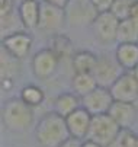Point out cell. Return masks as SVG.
Listing matches in <instances>:
<instances>
[{
  "label": "cell",
  "instance_id": "obj_1",
  "mask_svg": "<svg viewBox=\"0 0 138 147\" xmlns=\"http://www.w3.org/2000/svg\"><path fill=\"white\" fill-rule=\"evenodd\" d=\"M35 137L41 147H60L71 136L67 128L66 118L52 111L39 119L35 127Z\"/></svg>",
  "mask_w": 138,
  "mask_h": 147
},
{
  "label": "cell",
  "instance_id": "obj_2",
  "mask_svg": "<svg viewBox=\"0 0 138 147\" xmlns=\"http://www.w3.org/2000/svg\"><path fill=\"white\" fill-rule=\"evenodd\" d=\"M33 121V111L21 98H10L3 103L2 122L5 128L13 133H25Z\"/></svg>",
  "mask_w": 138,
  "mask_h": 147
},
{
  "label": "cell",
  "instance_id": "obj_3",
  "mask_svg": "<svg viewBox=\"0 0 138 147\" xmlns=\"http://www.w3.org/2000/svg\"><path fill=\"white\" fill-rule=\"evenodd\" d=\"M119 131H121V127L113 121V118L109 114L94 115L92 117L90 128H89L86 140L94 141L97 144H100L102 147H108L116 138Z\"/></svg>",
  "mask_w": 138,
  "mask_h": 147
},
{
  "label": "cell",
  "instance_id": "obj_4",
  "mask_svg": "<svg viewBox=\"0 0 138 147\" xmlns=\"http://www.w3.org/2000/svg\"><path fill=\"white\" fill-rule=\"evenodd\" d=\"M124 71L125 70L119 66L115 55L112 57L109 54H102V55H97V63L92 74L97 83V86L111 89L112 85L122 76Z\"/></svg>",
  "mask_w": 138,
  "mask_h": 147
},
{
  "label": "cell",
  "instance_id": "obj_5",
  "mask_svg": "<svg viewBox=\"0 0 138 147\" xmlns=\"http://www.w3.org/2000/svg\"><path fill=\"white\" fill-rule=\"evenodd\" d=\"M67 22V13L66 9L50 5L47 2L41 3V15H39V24L38 28L48 34H60Z\"/></svg>",
  "mask_w": 138,
  "mask_h": 147
},
{
  "label": "cell",
  "instance_id": "obj_6",
  "mask_svg": "<svg viewBox=\"0 0 138 147\" xmlns=\"http://www.w3.org/2000/svg\"><path fill=\"white\" fill-rule=\"evenodd\" d=\"M67 24L71 26H84L93 24L99 15L90 0H71L66 7Z\"/></svg>",
  "mask_w": 138,
  "mask_h": 147
},
{
  "label": "cell",
  "instance_id": "obj_7",
  "mask_svg": "<svg viewBox=\"0 0 138 147\" xmlns=\"http://www.w3.org/2000/svg\"><path fill=\"white\" fill-rule=\"evenodd\" d=\"M113 102L115 100L112 98L111 89L97 86L94 90L82 98V108H84L92 117H94L108 114Z\"/></svg>",
  "mask_w": 138,
  "mask_h": 147
},
{
  "label": "cell",
  "instance_id": "obj_8",
  "mask_svg": "<svg viewBox=\"0 0 138 147\" xmlns=\"http://www.w3.org/2000/svg\"><path fill=\"white\" fill-rule=\"evenodd\" d=\"M119 22L112 12H103L96 16L94 22L92 24L93 34L96 39L102 44H111L116 41L118 36V28H119Z\"/></svg>",
  "mask_w": 138,
  "mask_h": 147
},
{
  "label": "cell",
  "instance_id": "obj_9",
  "mask_svg": "<svg viewBox=\"0 0 138 147\" xmlns=\"http://www.w3.org/2000/svg\"><path fill=\"white\" fill-rule=\"evenodd\" d=\"M111 93L116 102L135 103L138 100V79L132 71H124L122 76L112 85Z\"/></svg>",
  "mask_w": 138,
  "mask_h": 147
},
{
  "label": "cell",
  "instance_id": "obj_10",
  "mask_svg": "<svg viewBox=\"0 0 138 147\" xmlns=\"http://www.w3.org/2000/svg\"><path fill=\"white\" fill-rule=\"evenodd\" d=\"M58 61H60L58 57L50 48H44L35 53L31 61V67H32L33 74L38 79L45 80V79H50L55 73Z\"/></svg>",
  "mask_w": 138,
  "mask_h": 147
},
{
  "label": "cell",
  "instance_id": "obj_11",
  "mask_svg": "<svg viewBox=\"0 0 138 147\" xmlns=\"http://www.w3.org/2000/svg\"><path fill=\"white\" fill-rule=\"evenodd\" d=\"M32 44H33L32 35L25 32V31L15 32L12 35H7V36L2 38V47L19 60L25 58L29 54V51L32 48Z\"/></svg>",
  "mask_w": 138,
  "mask_h": 147
},
{
  "label": "cell",
  "instance_id": "obj_12",
  "mask_svg": "<svg viewBox=\"0 0 138 147\" xmlns=\"http://www.w3.org/2000/svg\"><path fill=\"white\" fill-rule=\"evenodd\" d=\"M113 121L119 125L121 130H131L132 125L137 121V115H138V109L135 107V103H129V102H113L112 107L108 112Z\"/></svg>",
  "mask_w": 138,
  "mask_h": 147
},
{
  "label": "cell",
  "instance_id": "obj_13",
  "mask_svg": "<svg viewBox=\"0 0 138 147\" xmlns=\"http://www.w3.org/2000/svg\"><path fill=\"white\" fill-rule=\"evenodd\" d=\"M66 122L71 137L78 140H86L90 128V122H92V115L84 108L80 107L77 111H74L66 118Z\"/></svg>",
  "mask_w": 138,
  "mask_h": 147
},
{
  "label": "cell",
  "instance_id": "obj_14",
  "mask_svg": "<svg viewBox=\"0 0 138 147\" xmlns=\"http://www.w3.org/2000/svg\"><path fill=\"white\" fill-rule=\"evenodd\" d=\"M115 58L125 71H132L138 66V42L118 44Z\"/></svg>",
  "mask_w": 138,
  "mask_h": 147
},
{
  "label": "cell",
  "instance_id": "obj_15",
  "mask_svg": "<svg viewBox=\"0 0 138 147\" xmlns=\"http://www.w3.org/2000/svg\"><path fill=\"white\" fill-rule=\"evenodd\" d=\"M17 13L25 29L38 28L39 15H41V3L38 0H21L17 6Z\"/></svg>",
  "mask_w": 138,
  "mask_h": 147
},
{
  "label": "cell",
  "instance_id": "obj_16",
  "mask_svg": "<svg viewBox=\"0 0 138 147\" xmlns=\"http://www.w3.org/2000/svg\"><path fill=\"white\" fill-rule=\"evenodd\" d=\"M52 107H54V112L67 118L70 114H73L82 107V98L77 96L74 92H64L54 99Z\"/></svg>",
  "mask_w": 138,
  "mask_h": 147
},
{
  "label": "cell",
  "instance_id": "obj_17",
  "mask_svg": "<svg viewBox=\"0 0 138 147\" xmlns=\"http://www.w3.org/2000/svg\"><path fill=\"white\" fill-rule=\"evenodd\" d=\"M97 63V55L92 51H77L71 58L74 74H92Z\"/></svg>",
  "mask_w": 138,
  "mask_h": 147
},
{
  "label": "cell",
  "instance_id": "obj_18",
  "mask_svg": "<svg viewBox=\"0 0 138 147\" xmlns=\"http://www.w3.org/2000/svg\"><path fill=\"white\" fill-rule=\"evenodd\" d=\"M50 50L58 57V60L61 58H73L76 54L73 50V42L67 35L63 34H55L51 41H50Z\"/></svg>",
  "mask_w": 138,
  "mask_h": 147
},
{
  "label": "cell",
  "instance_id": "obj_19",
  "mask_svg": "<svg viewBox=\"0 0 138 147\" xmlns=\"http://www.w3.org/2000/svg\"><path fill=\"white\" fill-rule=\"evenodd\" d=\"M118 44L124 42H138V22L131 18L124 19L119 22L118 28V36H116Z\"/></svg>",
  "mask_w": 138,
  "mask_h": 147
},
{
  "label": "cell",
  "instance_id": "obj_20",
  "mask_svg": "<svg viewBox=\"0 0 138 147\" xmlns=\"http://www.w3.org/2000/svg\"><path fill=\"white\" fill-rule=\"evenodd\" d=\"M97 88V83L93 74H74L71 79V89L77 96H86Z\"/></svg>",
  "mask_w": 138,
  "mask_h": 147
},
{
  "label": "cell",
  "instance_id": "obj_21",
  "mask_svg": "<svg viewBox=\"0 0 138 147\" xmlns=\"http://www.w3.org/2000/svg\"><path fill=\"white\" fill-rule=\"evenodd\" d=\"M0 71H2V79H12L19 73L21 70V63L19 58H16L15 55H12L7 50H5L2 47V55H0Z\"/></svg>",
  "mask_w": 138,
  "mask_h": 147
},
{
  "label": "cell",
  "instance_id": "obj_22",
  "mask_svg": "<svg viewBox=\"0 0 138 147\" xmlns=\"http://www.w3.org/2000/svg\"><path fill=\"white\" fill-rule=\"evenodd\" d=\"M0 25H2V38L25 29L22 20H21V16L17 13V9H15L12 13H9L6 16L0 18Z\"/></svg>",
  "mask_w": 138,
  "mask_h": 147
},
{
  "label": "cell",
  "instance_id": "obj_23",
  "mask_svg": "<svg viewBox=\"0 0 138 147\" xmlns=\"http://www.w3.org/2000/svg\"><path fill=\"white\" fill-rule=\"evenodd\" d=\"M19 98H21L26 105H29L31 108H36V107H39V105L44 102L45 93H44V90L41 88L36 86V85H28V86H25L21 90V96Z\"/></svg>",
  "mask_w": 138,
  "mask_h": 147
},
{
  "label": "cell",
  "instance_id": "obj_24",
  "mask_svg": "<svg viewBox=\"0 0 138 147\" xmlns=\"http://www.w3.org/2000/svg\"><path fill=\"white\" fill-rule=\"evenodd\" d=\"M134 2H135V0H115V3H113L111 12L119 20L128 19L129 15H131V9H132Z\"/></svg>",
  "mask_w": 138,
  "mask_h": 147
},
{
  "label": "cell",
  "instance_id": "obj_25",
  "mask_svg": "<svg viewBox=\"0 0 138 147\" xmlns=\"http://www.w3.org/2000/svg\"><path fill=\"white\" fill-rule=\"evenodd\" d=\"M135 133L132 130H121L116 138L108 146V147H132V140H134Z\"/></svg>",
  "mask_w": 138,
  "mask_h": 147
},
{
  "label": "cell",
  "instance_id": "obj_26",
  "mask_svg": "<svg viewBox=\"0 0 138 147\" xmlns=\"http://www.w3.org/2000/svg\"><path fill=\"white\" fill-rule=\"evenodd\" d=\"M93 3L94 9L99 12V13H103V12H111L115 0H90Z\"/></svg>",
  "mask_w": 138,
  "mask_h": 147
},
{
  "label": "cell",
  "instance_id": "obj_27",
  "mask_svg": "<svg viewBox=\"0 0 138 147\" xmlns=\"http://www.w3.org/2000/svg\"><path fill=\"white\" fill-rule=\"evenodd\" d=\"M15 10L13 0H0V18L6 16Z\"/></svg>",
  "mask_w": 138,
  "mask_h": 147
},
{
  "label": "cell",
  "instance_id": "obj_28",
  "mask_svg": "<svg viewBox=\"0 0 138 147\" xmlns=\"http://www.w3.org/2000/svg\"><path fill=\"white\" fill-rule=\"evenodd\" d=\"M83 144V140H78V138H74V137H70L67 141H64L60 147H82Z\"/></svg>",
  "mask_w": 138,
  "mask_h": 147
},
{
  "label": "cell",
  "instance_id": "obj_29",
  "mask_svg": "<svg viewBox=\"0 0 138 147\" xmlns=\"http://www.w3.org/2000/svg\"><path fill=\"white\" fill-rule=\"evenodd\" d=\"M44 2L50 3V5H54V6H58V7H63L66 9L68 6V3L71 2V0H44Z\"/></svg>",
  "mask_w": 138,
  "mask_h": 147
},
{
  "label": "cell",
  "instance_id": "obj_30",
  "mask_svg": "<svg viewBox=\"0 0 138 147\" xmlns=\"http://www.w3.org/2000/svg\"><path fill=\"white\" fill-rule=\"evenodd\" d=\"M129 18L138 22V0H135L134 5H132V9H131V15H129Z\"/></svg>",
  "mask_w": 138,
  "mask_h": 147
},
{
  "label": "cell",
  "instance_id": "obj_31",
  "mask_svg": "<svg viewBox=\"0 0 138 147\" xmlns=\"http://www.w3.org/2000/svg\"><path fill=\"white\" fill-rule=\"evenodd\" d=\"M82 147H102V146L94 143V141H90V140H84L83 144H82Z\"/></svg>",
  "mask_w": 138,
  "mask_h": 147
},
{
  "label": "cell",
  "instance_id": "obj_32",
  "mask_svg": "<svg viewBox=\"0 0 138 147\" xmlns=\"http://www.w3.org/2000/svg\"><path fill=\"white\" fill-rule=\"evenodd\" d=\"M2 86L3 89H10L12 88V79H2Z\"/></svg>",
  "mask_w": 138,
  "mask_h": 147
},
{
  "label": "cell",
  "instance_id": "obj_33",
  "mask_svg": "<svg viewBox=\"0 0 138 147\" xmlns=\"http://www.w3.org/2000/svg\"><path fill=\"white\" fill-rule=\"evenodd\" d=\"M132 147H138V134L134 136V140H132Z\"/></svg>",
  "mask_w": 138,
  "mask_h": 147
},
{
  "label": "cell",
  "instance_id": "obj_34",
  "mask_svg": "<svg viewBox=\"0 0 138 147\" xmlns=\"http://www.w3.org/2000/svg\"><path fill=\"white\" fill-rule=\"evenodd\" d=\"M132 73H134V76H135V77L138 79V66H137V67H135V69L132 70Z\"/></svg>",
  "mask_w": 138,
  "mask_h": 147
}]
</instances>
